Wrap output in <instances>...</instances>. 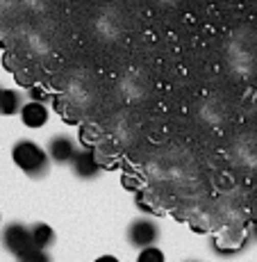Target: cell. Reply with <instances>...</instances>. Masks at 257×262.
<instances>
[{
	"mask_svg": "<svg viewBox=\"0 0 257 262\" xmlns=\"http://www.w3.org/2000/svg\"><path fill=\"white\" fill-rule=\"evenodd\" d=\"M12 160L30 178H43L50 169V155L32 139H21L12 146Z\"/></svg>",
	"mask_w": 257,
	"mask_h": 262,
	"instance_id": "6da1fadb",
	"label": "cell"
},
{
	"mask_svg": "<svg viewBox=\"0 0 257 262\" xmlns=\"http://www.w3.org/2000/svg\"><path fill=\"white\" fill-rule=\"evenodd\" d=\"M0 237H3L5 251H9V253L16 255V258H21V255H25L28 251L34 249V244H32V230H30V226L18 224V221H12V224L5 226Z\"/></svg>",
	"mask_w": 257,
	"mask_h": 262,
	"instance_id": "7a4b0ae2",
	"label": "cell"
},
{
	"mask_svg": "<svg viewBox=\"0 0 257 262\" xmlns=\"http://www.w3.org/2000/svg\"><path fill=\"white\" fill-rule=\"evenodd\" d=\"M159 239V226L150 216H139L128 226V242L134 249H146V246H155Z\"/></svg>",
	"mask_w": 257,
	"mask_h": 262,
	"instance_id": "3957f363",
	"label": "cell"
},
{
	"mask_svg": "<svg viewBox=\"0 0 257 262\" xmlns=\"http://www.w3.org/2000/svg\"><path fill=\"white\" fill-rule=\"evenodd\" d=\"M246 246H248V233H244V230H221L212 237L214 253L223 255V258H232V255L241 253Z\"/></svg>",
	"mask_w": 257,
	"mask_h": 262,
	"instance_id": "277c9868",
	"label": "cell"
},
{
	"mask_svg": "<svg viewBox=\"0 0 257 262\" xmlns=\"http://www.w3.org/2000/svg\"><path fill=\"white\" fill-rule=\"evenodd\" d=\"M75 153H78L75 142L71 137H66V135H57V137H53L48 144V155L55 164H71Z\"/></svg>",
	"mask_w": 257,
	"mask_h": 262,
	"instance_id": "5b68a950",
	"label": "cell"
},
{
	"mask_svg": "<svg viewBox=\"0 0 257 262\" xmlns=\"http://www.w3.org/2000/svg\"><path fill=\"white\" fill-rule=\"evenodd\" d=\"M71 169H73V173L78 176V178L91 180L100 173V162L96 160V155L91 150H78L75 158L71 160Z\"/></svg>",
	"mask_w": 257,
	"mask_h": 262,
	"instance_id": "8992f818",
	"label": "cell"
},
{
	"mask_svg": "<svg viewBox=\"0 0 257 262\" xmlns=\"http://www.w3.org/2000/svg\"><path fill=\"white\" fill-rule=\"evenodd\" d=\"M21 121L28 128H43L48 123V110L39 100H30L21 107Z\"/></svg>",
	"mask_w": 257,
	"mask_h": 262,
	"instance_id": "52a82bcc",
	"label": "cell"
},
{
	"mask_svg": "<svg viewBox=\"0 0 257 262\" xmlns=\"http://www.w3.org/2000/svg\"><path fill=\"white\" fill-rule=\"evenodd\" d=\"M30 230H32V244L34 249H50V246L55 244V230L50 228L48 224H43V221H39V224L30 226Z\"/></svg>",
	"mask_w": 257,
	"mask_h": 262,
	"instance_id": "ba28073f",
	"label": "cell"
},
{
	"mask_svg": "<svg viewBox=\"0 0 257 262\" xmlns=\"http://www.w3.org/2000/svg\"><path fill=\"white\" fill-rule=\"evenodd\" d=\"M21 107H23L21 94L14 92V89H3V96H0V114L3 117L21 114Z\"/></svg>",
	"mask_w": 257,
	"mask_h": 262,
	"instance_id": "9c48e42d",
	"label": "cell"
},
{
	"mask_svg": "<svg viewBox=\"0 0 257 262\" xmlns=\"http://www.w3.org/2000/svg\"><path fill=\"white\" fill-rule=\"evenodd\" d=\"M98 32L100 34H107V37H112V34H116L119 32V16L116 14H112V12H105V14H100L98 16Z\"/></svg>",
	"mask_w": 257,
	"mask_h": 262,
	"instance_id": "30bf717a",
	"label": "cell"
},
{
	"mask_svg": "<svg viewBox=\"0 0 257 262\" xmlns=\"http://www.w3.org/2000/svg\"><path fill=\"white\" fill-rule=\"evenodd\" d=\"M137 262H166L164 251L157 249V246H146V249H139Z\"/></svg>",
	"mask_w": 257,
	"mask_h": 262,
	"instance_id": "8fae6325",
	"label": "cell"
},
{
	"mask_svg": "<svg viewBox=\"0 0 257 262\" xmlns=\"http://www.w3.org/2000/svg\"><path fill=\"white\" fill-rule=\"evenodd\" d=\"M18 262H53V258H50V253L46 249H32L25 255H21Z\"/></svg>",
	"mask_w": 257,
	"mask_h": 262,
	"instance_id": "7c38bea8",
	"label": "cell"
},
{
	"mask_svg": "<svg viewBox=\"0 0 257 262\" xmlns=\"http://www.w3.org/2000/svg\"><path fill=\"white\" fill-rule=\"evenodd\" d=\"M94 262H121L116 255H100V258H96Z\"/></svg>",
	"mask_w": 257,
	"mask_h": 262,
	"instance_id": "4fadbf2b",
	"label": "cell"
},
{
	"mask_svg": "<svg viewBox=\"0 0 257 262\" xmlns=\"http://www.w3.org/2000/svg\"><path fill=\"white\" fill-rule=\"evenodd\" d=\"M157 3H162V5H175L178 0H157Z\"/></svg>",
	"mask_w": 257,
	"mask_h": 262,
	"instance_id": "5bb4252c",
	"label": "cell"
},
{
	"mask_svg": "<svg viewBox=\"0 0 257 262\" xmlns=\"http://www.w3.org/2000/svg\"><path fill=\"white\" fill-rule=\"evenodd\" d=\"M28 3H30V5H32V7H37V5H41V3H43V0H28Z\"/></svg>",
	"mask_w": 257,
	"mask_h": 262,
	"instance_id": "9a60e30c",
	"label": "cell"
},
{
	"mask_svg": "<svg viewBox=\"0 0 257 262\" xmlns=\"http://www.w3.org/2000/svg\"><path fill=\"white\" fill-rule=\"evenodd\" d=\"M0 96H3V87H0Z\"/></svg>",
	"mask_w": 257,
	"mask_h": 262,
	"instance_id": "2e32d148",
	"label": "cell"
},
{
	"mask_svg": "<svg viewBox=\"0 0 257 262\" xmlns=\"http://www.w3.org/2000/svg\"><path fill=\"white\" fill-rule=\"evenodd\" d=\"M187 262H196V260H187Z\"/></svg>",
	"mask_w": 257,
	"mask_h": 262,
	"instance_id": "e0dca14e",
	"label": "cell"
}]
</instances>
